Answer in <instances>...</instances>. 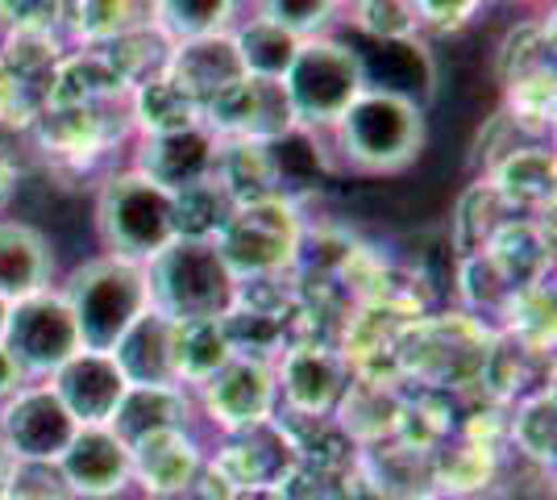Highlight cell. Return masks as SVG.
Segmentation results:
<instances>
[{"instance_id": "1", "label": "cell", "mask_w": 557, "mask_h": 500, "mask_svg": "<svg viewBox=\"0 0 557 500\" xmlns=\"http://www.w3.org/2000/svg\"><path fill=\"white\" fill-rule=\"evenodd\" d=\"M325 138L333 146L329 159H337L349 175L362 180L404 175L429 143V109L404 96L362 88Z\"/></svg>"}, {"instance_id": "2", "label": "cell", "mask_w": 557, "mask_h": 500, "mask_svg": "<svg viewBox=\"0 0 557 500\" xmlns=\"http://www.w3.org/2000/svg\"><path fill=\"white\" fill-rule=\"evenodd\" d=\"M141 271L150 309L171 321H225L242 305V280L212 239H171Z\"/></svg>"}, {"instance_id": "3", "label": "cell", "mask_w": 557, "mask_h": 500, "mask_svg": "<svg viewBox=\"0 0 557 500\" xmlns=\"http://www.w3.org/2000/svg\"><path fill=\"white\" fill-rule=\"evenodd\" d=\"M67 301L71 317L84 351L109 355L121 333L150 309V292H146V271L141 263L116 259V255H88L67 271V280L59 284Z\"/></svg>"}, {"instance_id": "4", "label": "cell", "mask_w": 557, "mask_h": 500, "mask_svg": "<svg viewBox=\"0 0 557 500\" xmlns=\"http://www.w3.org/2000/svg\"><path fill=\"white\" fill-rule=\"evenodd\" d=\"M92 230L104 255L129 263L154 259L171 239H180L175 225V196L150 184L134 167L113 171L92 200Z\"/></svg>"}, {"instance_id": "5", "label": "cell", "mask_w": 557, "mask_h": 500, "mask_svg": "<svg viewBox=\"0 0 557 500\" xmlns=\"http://www.w3.org/2000/svg\"><path fill=\"white\" fill-rule=\"evenodd\" d=\"M283 93L296 125L312 134H329L362 93V68H358L354 42L333 29L304 38L296 63L283 75Z\"/></svg>"}, {"instance_id": "6", "label": "cell", "mask_w": 557, "mask_h": 500, "mask_svg": "<svg viewBox=\"0 0 557 500\" xmlns=\"http://www.w3.org/2000/svg\"><path fill=\"white\" fill-rule=\"evenodd\" d=\"M212 242L237 280H271L300 259V209L292 200H278V196L233 205L230 217L221 221V230L212 234Z\"/></svg>"}, {"instance_id": "7", "label": "cell", "mask_w": 557, "mask_h": 500, "mask_svg": "<svg viewBox=\"0 0 557 500\" xmlns=\"http://www.w3.org/2000/svg\"><path fill=\"white\" fill-rule=\"evenodd\" d=\"M0 346L13 355L25 380L29 376H54L71 355L84 351L75 317H71L59 288H42V292H34L25 301H13L9 317H4Z\"/></svg>"}, {"instance_id": "8", "label": "cell", "mask_w": 557, "mask_h": 500, "mask_svg": "<svg viewBox=\"0 0 557 500\" xmlns=\"http://www.w3.org/2000/svg\"><path fill=\"white\" fill-rule=\"evenodd\" d=\"M75 429L50 383H22L0 408V442L17 463H59Z\"/></svg>"}, {"instance_id": "9", "label": "cell", "mask_w": 557, "mask_h": 500, "mask_svg": "<svg viewBox=\"0 0 557 500\" xmlns=\"http://www.w3.org/2000/svg\"><path fill=\"white\" fill-rule=\"evenodd\" d=\"M205 125L216 134V143H271L283 130H292V105L275 80H237L233 88L205 105Z\"/></svg>"}, {"instance_id": "10", "label": "cell", "mask_w": 557, "mask_h": 500, "mask_svg": "<svg viewBox=\"0 0 557 500\" xmlns=\"http://www.w3.org/2000/svg\"><path fill=\"white\" fill-rule=\"evenodd\" d=\"M216 134L209 125H184V130H166V134H141L138 150H134V171L146 175L150 184H159L163 192L180 196V192L196 188L212 180L216 171Z\"/></svg>"}, {"instance_id": "11", "label": "cell", "mask_w": 557, "mask_h": 500, "mask_svg": "<svg viewBox=\"0 0 557 500\" xmlns=\"http://www.w3.org/2000/svg\"><path fill=\"white\" fill-rule=\"evenodd\" d=\"M200 392H205V408L212 413V422H221L230 434L271 422L278 397L275 371L258 355H233L221 371H212L209 380L200 383Z\"/></svg>"}, {"instance_id": "12", "label": "cell", "mask_w": 557, "mask_h": 500, "mask_svg": "<svg viewBox=\"0 0 557 500\" xmlns=\"http://www.w3.org/2000/svg\"><path fill=\"white\" fill-rule=\"evenodd\" d=\"M54 467L71 497L109 500L134 476V454L109 426H79Z\"/></svg>"}, {"instance_id": "13", "label": "cell", "mask_w": 557, "mask_h": 500, "mask_svg": "<svg viewBox=\"0 0 557 500\" xmlns=\"http://www.w3.org/2000/svg\"><path fill=\"white\" fill-rule=\"evenodd\" d=\"M349 42L362 68V88L404 96V100H417L420 109H429V100L437 96V59L429 54L424 38H399V42L349 38Z\"/></svg>"}, {"instance_id": "14", "label": "cell", "mask_w": 557, "mask_h": 500, "mask_svg": "<svg viewBox=\"0 0 557 500\" xmlns=\"http://www.w3.org/2000/svg\"><path fill=\"white\" fill-rule=\"evenodd\" d=\"M125 388L129 383L113 355H100V351H79L50 376V392L63 401L75 426H109Z\"/></svg>"}, {"instance_id": "15", "label": "cell", "mask_w": 557, "mask_h": 500, "mask_svg": "<svg viewBox=\"0 0 557 500\" xmlns=\"http://www.w3.org/2000/svg\"><path fill=\"white\" fill-rule=\"evenodd\" d=\"M166 80L180 88L184 96H191L205 113V105L233 88L237 80H246L242 72V59L233 50L230 34H209V38H187L175 42L166 54Z\"/></svg>"}, {"instance_id": "16", "label": "cell", "mask_w": 557, "mask_h": 500, "mask_svg": "<svg viewBox=\"0 0 557 500\" xmlns=\"http://www.w3.org/2000/svg\"><path fill=\"white\" fill-rule=\"evenodd\" d=\"M54 246L47 230L25 217H0V301H25L54 288Z\"/></svg>"}, {"instance_id": "17", "label": "cell", "mask_w": 557, "mask_h": 500, "mask_svg": "<svg viewBox=\"0 0 557 500\" xmlns=\"http://www.w3.org/2000/svg\"><path fill=\"white\" fill-rule=\"evenodd\" d=\"M113 363L129 388H180L175 376V321L163 313L146 309L121 333L113 351Z\"/></svg>"}, {"instance_id": "18", "label": "cell", "mask_w": 557, "mask_h": 500, "mask_svg": "<svg viewBox=\"0 0 557 500\" xmlns=\"http://www.w3.org/2000/svg\"><path fill=\"white\" fill-rule=\"evenodd\" d=\"M275 392H283L287 408H296L304 417H321L346 392L342 358L325 351V346H296V351H287V358H283V367H278L275 376Z\"/></svg>"}, {"instance_id": "19", "label": "cell", "mask_w": 557, "mask_h": 500, "mask_svg": "<svg viewBox=\"0 0 557 500\" xmlns=\"http://www.w3.org/2000/svg\"><path fill=\"white\" fill-rule=\"evenodd\" d=\"M129 454H134V476L141 479V488L150 497H163V492L184 488L187 479L205 467L200 447H196V438L184 426L146 434L141 442L129 447Z\"/></svg>"}, {"instance_id": "20", "label": "cell", "mask_w": 557, "mask_h": 500, "mask_svg": "<svg viewBox=\"0 0 557 500\" xmlns=\"http://www.w3.org/2000/svg\"><path fill=\"white\" fill-rule=\"evenodd\" d=\"M267 146V163H271V184H275L278 200H300L304 192L317 188V180L329 171V150L325 134H312L304 125L283 130L278 138H271Z\"/></svg>"}, {"instance_id": "21", "label": "cell", "mask_w": 557, "mask_h": 500, "mask_svg": "<svg viewBox=\"0 0 557 500\" xmlns=\"http://www.w3.org/2000/svg\"><path fill=\"white\" fill-rule=\"evenodd\" d=\"M491 188L508 209H533L554 200V150L549 146H516L491 167Z\"/></svg>"}, {"instance_id": "22", "label": "cell", "mask_w": 557, "mask_h": 500, "mask_svg": "<svg viewBox=\"0 0 557 500\" xmlns=\"http://www.w3.org/2000/svg\"><path fill=\"white\" fill-rule=\"evenodd\" d=\"M230 38H233L237 59H242V72L250 75V80H275V84H283V75L296 63L300 42H304L292 29L267 22V17H258V13L233 25Z\"/></svg>"}, {"instance_id": "23", "label": "cell", "mask_w": 557, "mask_h": 500, "mask_svg": "<svg viewBox=\"0 0 557 500\" xmlns=\"http://www.w3.org/2000/svg\"><path fill=\"white\" fill-rule=\"evenodd\" d=\"M171 426H187L184 388H125L113 422H109V429L125 447H134L146 434H159V429Z\"/></svg>"}, {"instance_id": "24", "label": "cell", "mask_w": 557, "mask_h": 500, "mask_svg": "<svg viewBox=\"0 0 557 500\" xmlns=\"http://www.w3.org/2000/svg\"><path fill=\"white\" fill-rule=\"evenodd\" d=\"M230 358L233 342L225 321H175V376H180V388L184 383L200 388Z\"/></svg>"}, {"instance_id": "25", "label": "cell", "mask_w": 557, "mask_h": 500, "mask_svg": "<svg viewBox=\"0 0 557 500\" xmlns=\"http://www.w3.org/2000/svg\"><path fill=\"white\" fill-rule=\"evenodd\" d=\"M541 72H554V22L545 17L508 29V38L495 50V75L504 88Z\"/></svg>"}, {"instance_id": "26", "label": "cell", "mask_w": 557, "mask_h": 500, "mask_svg": "<svg viewBox=\"0 0 557 500\" xmlns=\"http://www.w3.org/2000/svg\"><path fill=\"white\" fill-rule=\"evenodd\" d=\"M237 9L242 0H154V17L175 42L230 34L237 25Z\"/></svg>"}, {"instance_id": "27", "label": "cell", "mask_w": 557, "mask_h": 500, "mask_svg": "<svg viewBox=\"0 0 557 500\" xmlns=\"http://www.w3.org/2000/svg\"><path fill=\"white\" fill-rule=\"evenodd\" d=\"M138 118L141 134H166V130H184V125H200V105L184 96L166 75L146 80L138 88Z\"/></svg>"}, {"instance_id": "28", "label": "cell", "mask_w": 557, "mask_h": 500, "mask_svg": "<svg viewBox=\"0 0 557 500\" xmlns=\"http://www.w3.org/2000/svg\"><path fill=\"white\" fill-rule=\"evenodd\" d=\"M354 25H358V38H367V42L420 38V22L408 0H358L354 4Z\"/></svg>"}, {"instance_id": "29", "label": "cell", "mask_w": 557, "mask_h": 500, "mask_svg": "<svg viewBox=\"0 0 557 500\" xmlns=\"http://www.w3.org/2000/svg\"><path fill=\"white\" fill-rule=\"evenodd\" d=\"M346 0H255V13L267 22L292 29L296 38H312V34H329Z\"/></svg>"}, {"instance_id": "30", "label": "cell", "mask_w": 557, "mask_h": 500, "mask_svg": "<svg viewBox=\"0 0 557 500\" xmlns=\"http://www.w3.org/2000/svg\"><path fill=\"white\" fill-rule=\"evenodd\" d=\"M511 438L536 463L554 459V388H541V392L520 401L516 422H511Z\"/></svg>"}, {"instance_id": "31", "label": "cell", "mask_w": 557, "mask_h": 500, "mask_svg": "<svg viewBox=\"0 0 557 500\" xmlns=\"http://www.w3.org/2000/svg\"><path fill=\"white\" fill-rule=\"evenodd\" d=\"M0 500H75L54 463H17Z\"/></svg>"}, {"instance_id": "32", "label": "cell", "mask_w": 557, "mask_h": 500, "mask_svg": "<svg viewBox=\"0 0 557 500\" xmlns=\"http://www.w3.org/2000/svg\"><path fill=\"white\" fill-rule=\"evenodd\" d=\"M408 4L417 13L420 29H442V34L462 29L487 9V0H408Z\"/></svg>"}, {"instance_id": "33", "label": "cell", "mask_w": 557, "mask_h": 500, "mask_svg": "<svg viewBox=\"0 0 557 500\" xmlns=\"http://www.w3.org/2000/svg\"><path fill=\"white\" fill-rule=\"evenodd\" d=\"M233 488L225 479L216 476L212 467H200L196 476L187 479L184 488H175V492H163V497H150V500H230Z\"/></svg>"}, {"instance_id": "34", "label": "cell", "mask_w": 557, "mask_h": 500, "mask_svg": "<svg viewBox=\"0 0 557 500\" xmlns=\"http://www.w3.org/2000/svg\"><path fill=\"white\" fill-rule=\"evenodd\" d=\"M22 383H25L22 367H17V363H13V355L0 346V401H9V397L22 388Z\"/></svg>"}, {"instance_id": "35", "label": "cell", "mask_w": 557, "mask_h": 500, "mask_svg": "<svg viewBox=\"0 0 557 500\" xmlns=\"http://www.w3.org/2000/svg\"><path fill=\"white\" fill-rule=\"evenodd\" d=\"M17 192V167H13V159L0 150V209H4V200Z\"/></svg>"}, {"instance_id": "36", "label": "cell", "mask_w": 557, "mask_h": 500, "mask_svg": "<svg viewBox=\"0 0 557 500\" xmlns=\"http://www.w3.org/2000/svg\"><path fill=\"white\" fill-rule=\"evenodd\" d=\"M230 500H283L278 488H246V492H233Z\"/></svg>"}, {"instance_id": "37", "label": "cell", "mask_w": 557, "mask_h": 500, "mask_svg": "<svg viewBox=\"0 0 557 500\" xmlns=\"http://www.w3.org/2000/svg\"><path fill=\"white\" fill-rule=\"evenodd\" d=\"M13 467H17V459L4 451V442H0V492H4V484H9V476H13Z\"/></svg>"}, {"instance_id": "38", "label": "cell", "mask_w": 557, "mask_h": 500, "mask_svg": "<svg viewBox=\"0 0 557 500\" xmlns=\"http://www.w3.org/2000/svg\"><path fill=\"white\" fill-rule=\"evenodd\" d=\"M417 500H470V497H458V492H429V497H417Z\"/></svg>"}, {"instance_id": "39", "label": "cell", "mask_w": 557, "mask_h": 500, "mask_svg": "<svg viewBox=\"0 0 557 500\" xmlns=\"http://www.w3.org/2000/svg\"><path fill=\"white\" fill-rule=\"evenodd\" d=\"M4 317H9V301H0V333H4Z\"/></svg>"}, {"instance_id": "40", "label": "cell", "mask_w": 557, "mask_h": 500, "mask_svg": "<svg viewBox=\"0 0 557 500\" xmlns=\"http://www.w3.org/2000/svg\"><path fill=\"white\" fill-rule=\"evenodd\" d=\"M346 4H358V0H346Z\"/></svg>"}]
</instances>
